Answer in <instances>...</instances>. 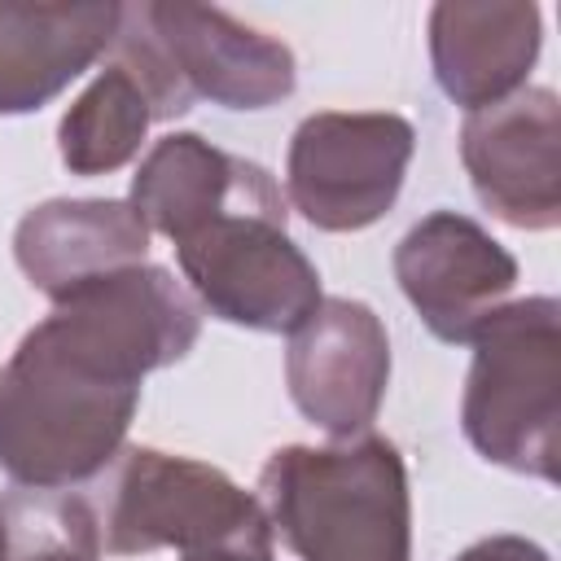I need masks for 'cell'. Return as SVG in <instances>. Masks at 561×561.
<instances>
[{
    "label": "cell",
    "instance_id": "1",
    "mask_svg": "<svg viewBox=\"0 0 561 561\" xmlns=\"http://www.w3.org/2000/svg\"><path fill=\"white\" fill-rule=\"evenodd\" d=\"M202 337V307L158 263L92 280L0 364V473L31 495L88 486L127 447L140 386Z\"/></svg>",
    "mask_w": 561,
    "mask_h": 561
},
{
    "label": "cell",
    "instance_id": "2",
    "mask_svg": "<svg viewBox=\"0 0 561 561\" xmlns=\"http://www.w3.org/2000/svg\"><path fill=\"white\" fill-rule=\"evenodd\" d=\"M272 539L298 561H412V491L381 434L276 447L259 469Z\"/></svg>",
    "mask_w": 561,
    "mask_h": 561
},
{
    "label": "cell",
    "instance_id": "11",
    "mask_svg": "<svg viewBox=\"0 0 561 561\" xmlns=\"http://www.w3.org/2000/svg\"><path fill=\"white\" fill-rule=\"evenodd\" d=\"M127 202L149 232L180 245L210 219L241 206H276L285 193L267 167L228 153L197 131H167L140 158Z\"/></svg>",
    "mask_w": 561,
    "mask_h": 561
},
{
    "label": "cell",
    "instance_id": "16",
    "mask_svg": "<svg viewBox=\"0 0 561 561\" xmlns=\"http://www.w3.org/2000/svg\"><path fill=\"white\" fill-rule=\"evenodd\" d=\"M9 508L22 513V530H18L22 539L9 561H101L66 495L53 508H35V513L26 504H9Z\"/></svg>",
    "mask_w": 561,
    "mask_h": 561
},
{
    "label": "cell",
    "instance_id": "10",
    "mask_svg": "<svg viewBox=\"0 0 561 561\" xmlns=\"http://www.w3.org/2000/svg\"><path fill=\"white\" fill-rule=\"evenodd\" d=\"M394 280L438 342H469L517 289V259L469 215L430 210L394 245Z\"/></svg>",
    "mask_w": 561,
    "mask_h": 561
},
{
    "label": "cell",
    "instance_id": "8",
    "mask_svg": "<svg viewBox=\"0 0 561 561\" xmlns=\"http://www.w3.org/2000/svg\"><path fill=\"white\" fill-rule=\"evenodd\" d=\"M460 162L478 202L508 228L548 232L561 224V101L552 88H522L460 123Z\"/></svg>",
    "mask_w": 561,
    "mask_h": 561
},
{
    "label": "cell",
    "instance_id": "4",
    "mask_svg": "<svg viewBox=\"0 0 561 561\" xmlns=\"http://www.w3.org/2000/svg\"><path fill=\"white\" fill-rule=\"evenodd\" d=\"M110 61L136 79L153 123L180 118L197 101L267 110L298 88L289 44L215 4H123Z\"/></svg>",
    "mask_w": 561,
    "mask_h": 561
},
{
    "label": "cell",
    "instance_id": "6",
    "mask_svg": "<svg viewBox=\"0 0 561 561\" xmlns=\"http://www.w3.org/2000/svg\"><path fill=\"white\" fill-rule=\"evenodd\" d=\"M285 202L241 206L175 245L197 307L254 333H294L320 307V272L285 232Z\"/></svg>",
    "mask_w": 561,
    "mask_h": 561
},
{
    "label": "cell",
    "instance_id": "14",
    "mask_svg": "<svg viewBox=\"0 0 561 561\" xmlns=\"http://www.w3.org/2000/svg\"><path fill=\"white\" fill-rule=\"evenodd\" d=\"M123 4H0V118L57 101L118 35Z\"/></svg>",
    "mask_w": 561,
    "mask_h": 561
},
{
    "label": "cell",
    "instance_id": "15",
    "mask_svg": "<svg viewBox=\"0 0 561 561\" xmlns=\"http://www.w3.org/2000/svg\"><path fill=\"white\" fill-rule=\"evenodd\" d=\"M153 127V110L123 66L96 70V79L66 105L57 123V153L70 175H110L127 167Z\"/></svg>",
    "mask_w": 561,
    "mask_h": 561
},
{
    "label": "cell",
    "instance_id": "3",
    "mask_svg": "<svg viewBox=\"0 0 561 561\" xmlns=\"http://www.w3.org/2000/svg\"><path fill=\"white\" fill-rule=\"evenodd\" d=\"M66 500L101 557H145L158 548H175L180 557L276 548L254 491L206 460L162 447H123L105 473L66 491Z\"/></svg>",
    "mask_w": 561,
    "mask_h": 561
},
{
    "label": "cell",
    "instance_id": "9",
    "mask_svg": "<svg viewBox=\"0 0 561 561\" xmlns=\"http://www.w3.org/2000/svg\"><path fill=\"white\" fill-rule=\"evenodd\" d=\"M285 386L294 408L333 443L368 434L390 386V337L381 316L359 298H320L289 333Z\"/></svg>",
    "mask_w": 561,
    "mask_h": 561
},
{
    "label": "cell",
    "instance_id": "13",
    "mask_svg": "<svg viewBox=\"0 0 561 561\" xmlns=\"http://www.w3.org/2000/svg\"><path fill=\"white\" fill-rule=\"evenodd\" d=\"M543 48V13L522 0H438L430 9V66L465 114L526 88Z\"/></svg>",
    "mask_w": 561,
    "mask_h": 561
},
{
    "label": "cell",
    "instance_id": "19",
    "mask_svg": "<svg viewBox=\"0 0 561 561\" xmlns=\"http://www.w3.org/2000/svg\"><path fill=\"white\" fill-rule=\"evenodd\" d=\"M9 557H13V526H9V517L0 508V561H9Z\"/></svg>",
    "mask_w": 561,
    "mask_h": 561
},
{
    "label": "cell",
    "instance_id": "5",
    "mask_svg": "<svg viewBox=\"0 0 561 561\" xmlns=\"http://www.w3.org/2000/svg\"><path fill=\"white\" fill-rule=\"evenodd\" d=\"M473 342L460 394L469 447L500 469L557 482L561 434V302L517 298L491 311Z\"/></svg>",
    "mask_w": 561,
    "mask_h": 561
},
{
    "label": "cell",
    "instance_id": "18",
    "mask_svg": "<svg viewBox=\"0 0 561 561\" xmlns=\"http://www.w3.org/2000/svg\"><path fill=\"white\" fill-rule=\"evenodd\" d=\"M180 561H276V548H219V552H188Z\"/></svg>",
    "mask_w": 561,
    "mask_h": 561
},
{
    "label": "cell",
    "instance_id": "17",
    "mask_svg": "<svg viewBox=\"0 0 561 561\" xmlns=\"http://www.w3.org/2000/svg\"><path fill=\"white\" fill-rule=\"evenodd\" d=\"M456 561H552V557L526 535H486L465 552H456Z\"/></svg>",
    "mask_w": 561,
    "mask_h": 561
},
{
    "label": "cell",
    "instance_id": "7",
    "mask_svg": "<svg viewBox=\"0 0 561 561\" xmlns=\"http://www.w3.org/2000/svg\"><path fill=\"white\" fill-rule=\"evenodd\" d=\"M416 127L390 110L307 114L285 153V202L320 232H359L403 193Z\"/></svg>",
    "mask_w": 561,
    "mask_h": 561
},
{
    "label": "cell",
    "instance_id": "12",
    "mask_svg": "<svg viewBox=\"0 0 561 561\" xmlns=\"http://www.w3.org/2000/svg\"><path fill=\"white\" fill-rule=\"evenodd\" d=\"M13 259L48 302H61L92 280L149 263V228L118 197H53L18 219Z\"/></svg>",
    "mask_w": 561,
    "mask_h": 561
}]
</instances>
